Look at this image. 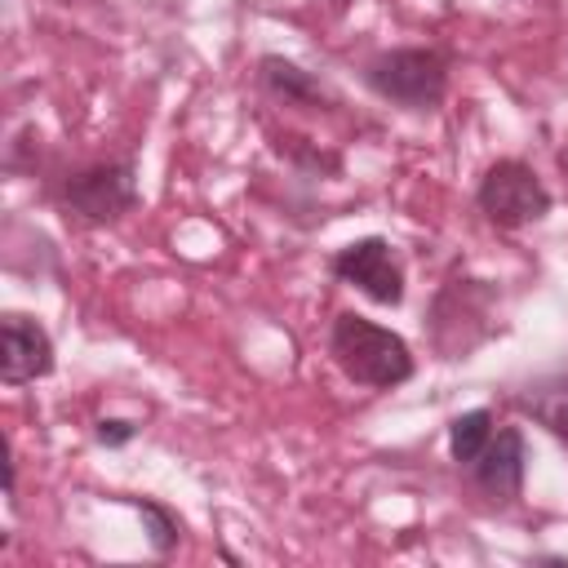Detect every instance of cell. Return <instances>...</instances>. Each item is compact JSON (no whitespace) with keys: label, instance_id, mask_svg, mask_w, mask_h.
I'll use <instances>...</instances> for the list:
<instances>
[{"label":"cell","instance_id":"obj_1","mask_svg":"<svg viewBox=\"0 0 568 568\" xmlns=\"http://www.w3.org/2000/svg\"><path fill=\"white\" fill-rule=\"evenodd\" d=\"M333 359L337 368L359 382V386H377V390H390L399 382L413 377V355H408V342L355 311L337 315L333 320Z\"/></svg>","mask_w":568,"mask_h":568},{"label":"cell","instance_id":"obj_2","mask_svg":"<svg viewBox=\"0 0 568 568\" xmlns=\"http://www.w3.org/2000/svg\"><path fill=\"white\" fill-rule=\"evenodd\" d=\"M364 80L377 98H386L395 106L430 111V106H439V98L448 89V62L439 49H390L364 67Z\"/></svg>","mask_w":568,"mask_h":568},{"label":"cell","instance_id":"obj_3","mask_svg":"<svg viewBox=\"0 0 568 568\" xmlns=\"http://www.w3.org/2000/svg\"><path fill=\"white\" fill-rule=\"evenodd\" d=\"M475 200H479V213H484L493 226H501V231L541 222V217L550 213V191H546V182L532 173V164H524V160H497V164L484 173Z\"/></svg>","mask_w":568,"mask_h":568},{"label":"cell","instance_id":"obj_4","mask_svg":"<svg viewBox=\"0 0 568 568\" xmlns=\"http://www.w3.org/2000/svg\"><path fill=\"white\" fill-rule=\"evenodd\" d=\"M62 204L80 217V222H115L138 204V169L133 160H106V164H89L80 173H71L62 182Z\"/></svg>","mask_w":568,"mask_h":568},{"label":"cell","instance_id":"obj_5","mask_svg":"<svg viewBox=\"0 0 568 568\" xmlns=\"http://www.w3.org/2000/svg\"><path fill=\"white\" fill-rule=\"evenodd\" d=\"M328 266H333L337 280L355 284L364 297H373L382 306H399L404 302V271H399V262H395V253H390V244L382 235H364V240L337 248Z\"/></svg>","mask_w":568,"mask_h":568},{"label":"cell","instance_id":"obj_6","mask_svg":"<svg viewBox=\"0 0 568 568\" xmlns=\"http://www.w3.org/2000/svg\"><path fill=\"white\" fill-rule=\"evenodd\" d=\"M49 373H53V342H49L44 324L9 311L0 320V382L22 386V382L49 377Z\"/></svg>","mask_w":568,"mask_h":568},{"label":"cell","instance_id":"obj_7","mask_svg":"<svg viewBox=\"0 0 568 568\" xmlns=\"http://www.w3.org/2000/svg\"><path fill=\"white\" fill-rule=\"evenodd\" d=\"M475 484L493 497V501H515L519 488H524V470H528V448H524V435L515 426L497 430L488 439V448L475 457Z\"/></svg>","mask_w":568,"mask_h":568},{"label":"cell","instance_id":"obj_8","mask_svg":"<svg viewBox=\"0 0 568 568\" xmlns=\"http://www.w3.org/2000/svg\"><path fill=\"white\" fill-rule=\"evenodd\" d=\"M257 75H262V89H266L271 98L288 102V106H320V102H328L324 84H320L311 71H302L297 62L280 58V53H266V58L257 62Z\"/></svg>","mask_w":568,"mask_h":568},{"label":"cell","instance_id":"obj_9","mask_svg":"<svg viewBox=\"0 0 568 568\" xmlns=\"http://www.w3.org/2000/svg\"><path fill=\"white\" fill-rule=\"evenodd\" d=\"M519 408L532 413L555 439L568 444V373L564 377H550V382H537L519 395Z\"/></svg>","mask_w":568,"mask_h":568},{"label":"cell","instance_id":"obj_10","mask_svg":"<svg viewBox=\"0 0 568 568\" xmlns=\"http://www.w3.org/2000/svg\"><path fill=\"white\" fill-rule=\"evenodd\" d=\"M488 439H493V413L488 408H470V413L453 417V426H448V453L457 466H475V457L488 448Z\"/></svg>","mask_w":568,"mask_h":568},{"label":"cell","instance_id":"obj_11","mask_svg":"<svg viewBox=\"0 0 568 568\" xmlns=\"http://www.w3.org/2000/svg\"><path fill=\"white\" fill-rule=\"evenodd\" d=\"M129 506L142 515L151 550H155V555H169V550L178 546V537H182V524H178V515H169L160 501H146V497H129Z\"/></svg>","mask_w":568,"mask_h":568},{"label":"cell","instance_id":"obj_12","mask_svg":"<svg viewBox=\"0 0 568 568\" xmlns=\"http://www.w3.org/2000/svg\"><path fill=\"white\" fill-rule=\"evenodd\" d=\"M93 435H98V444H106V448H124V444L138 435V426H133V422H120V417H102Z\"/></svg>","mask_w":568,"mask_h":568},{"label":"cell","instance_id":"obj_13","mask_svg":"<svg viewBox=\"0 0 568 568\" xmlns=\"http://www.w3.org/2000/svg\"><path fill=\"white\" fill-rule=\"evenodd\" d=\"M324 4H337V9H342V4H351V0H324Z\"/></svg>","mask_w":568,"mask_h":568},{"label":"cell","instance_id":"obj_14","mask_svg":"<svg viewBox=\"0 0 568 568\" xmlns=\"http://www.w3.org/2000/svg\"><path fill=\"white\" fill-rule=\"evenodd\" d=\"M559 164H564V169H568V151H564V155H559Z\"/></svg>","mask_w":568,"mask_h":568}]
</instances>
